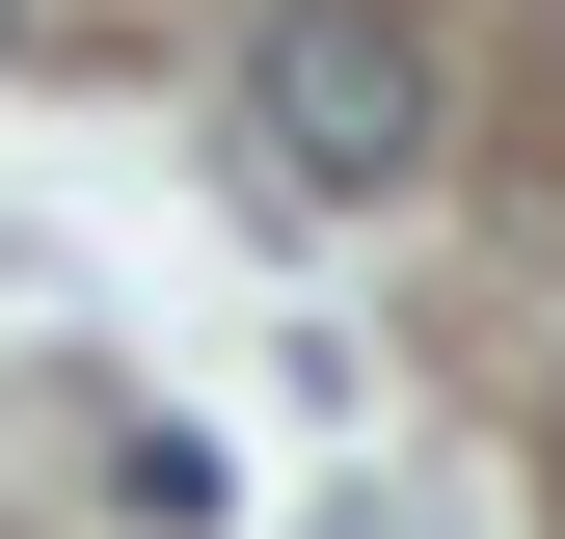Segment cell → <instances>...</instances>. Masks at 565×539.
Wrapping results in <instances>:
<instances>
[{"mask_svg":"<svg viewBox=\"0 0 565 539\" xmlns=\"http://www.w3.org/2000/svg\"><path fill=\"white\" fill-rule=\"evenodd\" d=\"M431 135H458V82H431L404 0H269V28H243V162L269 189L377 216V189H431Z\"/></svg>","mask_w":565,"mask_h":539,"instance_id":"obj_1","label":"cell"}]
</instances>
